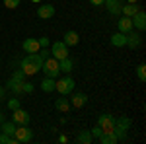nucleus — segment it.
I'll use <instances>...</instances> for the list:
<instances>
[{
	"label": "nucleus",
	"instance_id": "nucleus-1",
	"mask_svg": "<svg viewBox=\"0 0 146 144\" xmlns=\"http://www.w3.org/2000/svg\"><path fill=\"white\" fill-rule=\"evenodd\" d=\"M43 60H45V58L39 55V51H37V53H27V55L23 56V60L20 62V68H22V72L25 76H33V74H37V72L41 70Z\"/></svg>",
	"mask_w": 146,
	"mask_h": 144
},
{
	"label": "nucleus",
	"instance_id": "nucleus-2",
	"mask_svg": "<svg viewBox=\"0 0 146 144\" xmlns=\"http://www.w3.org/2000/svg\"><path fill=\"white\" fill-rule=\"evenodd\" d=\"M131 127H133V121H131L129 117H125V115H121L119 119H115L113 133H115V136H117V140H125L127 134H129V131H131Z\"/></svg>",
	"mask_w": 146,
	"mask_h": 144
},
{
	"label": "nucleus",
	"instance_id": "nucleus-3",
	"mask_svg": "<svg viewBox=\"0 0 146 144\" xmlns=\"http://www.w3.org/2000/svg\"><path fill=\"white\" fill-rule=\"evenodd\" d=\"M74 80H72V76H64V78H58L56 80V86L55 90L60 94V96H68V94H72L74 92Z\"/></svg>",
	"mask_w": 146,
	"mask_h": 144
},
{
	"label": "nucleus",
	"instance_id": "nucleus-4",
	"mask_svg": "<svg viewBox=\"0 0 146 144\" xmlns=\"http://www.w3.org/2000/svg\"><path fill=\"white\" fill-rule=\"evenodd\" d=\"M41 70L45 72V76L56 78V76H58V72H60V68H58V60H56V58H53V56H47L45 60H43Z\"/></svg>",
	"mask_w": 146,
	"mask_h": 144
},
{
	"label": "nucleus",
	"instance_id": "nucleus-5",
	"mask_svg": "<svg viewBox=\"0 0 146 144\" xmlns=\"http://www.w3.org/2000/svg\"><path fill=\"white\" fill-rule=\"evenodd\" d=\"M51 49V56L53 58H56V60H62V58H66L68 56V47L64 45V41H55V43L49 45Z\"/></svg>",
	"mask_w": 146,
	"mask_h": 144
},
{
	"label": "nucleus",
	"instance_id": "nucleus-6",
	"mask_svg": "<svg viewBox=\"0 0 146 144\" xmlns=\"http://www.w3.org/2000/svg\"><path fill=\"white\" fill-rule=\"evenodd\" d=\"M14 136H16L18 144L29 142V140L33 138V131H31L27 125H20V127H16V131H14Z\"/></svg>",
	"mask_w": 146,
	"mask_h": 144
},
{
	"label": "nucleus",
	"instance_id": "nucleus-7",
	"mask_svg": "<svg viewBox=\"0 0 146 144\" xmlns=\"http://www.w3.org/2000/svg\"><path fill=\"white\" fill-rule=\"evenodd\" d=\"M98 125L101 127L103 133H109V131H113V127H115V117L109 115V113H103V115H100V119H98Z\"/></svg>",
	"mask_w": 146,
	"mask_h": 144
},
{
	"label": "nucleus",
	"instance_id": "nucleus-8",
	"mask_svg": "<svg viewBox=\"0 0 146 144\" xmlns=\"http://www.w3.org/2000/svg\"><path fill=\"white\" fill-rule=\"evenodd\" d=\"M12 121L16 125H29V113L23 111L22 107H18V109L12 111Z\"/></svg>",
	"mask_w": 146,
	"mask_h": 144
},
{
	"label": "nucleus",
	"instance_id": "nucleus-9",
	"mask_svg": "<svg viewBox=\"0 0 146 144\" xmlns=\"http://www.w3.org/2000/svg\"><path fill=\"white\" fill-rule=\"evenodd\" d=\"M68 101H70V107L80 109V107H84L88 103V96L82 94V92H72V100H68Z\"/></svg>",
	"mask_w": 146,
	"mask_h": 144
},
{
	"label": "nucleus",
	"instance_id": "nucleus-10",
	"mask_svg": "<svg viewBox=\"0 0 146 144\" xmlns=\"http://www.w3.org/2000/svg\"><path fill=\"white\" fill-rule=\"evenodd\" d=\"M53 16H55V6L53 4H41L37 8V18H41V20H51Z\"/></svg>",
	"mask_w": 146,
	"mask_h": 144
},
{
	"label": "nucleus",
	"instance_id": "nucleus-11",
	"mask_svg": "<svg viewBox=\"0 0 146 144\" xmlns=\"http://www.w3.org/2000/svg\"><path fill=\"white\" fill-rule=\"evenodd\" d=\"M131 20H133V27H136L138 31H144L146 29V14L142 10H138Z\"/></svg>",
	"mask_w": 146,
	"mask_h": 144
},
{
	"label": "nucleus",
	"instance_id": "nucleus-12",
	"mask_svg": "<svg viewBox=\"0 0 146 144\" xmlns=\"http://www.w3.org/2000/svg\"><path fill=\"white\" fill-rule=\"evenodd\" d=\"M22 49L25 53H37V51L41 49V45H39V41H37L35 37H27V39H23Z\"/></svg>",
	"mask_w": 146,
	"mask_h": 144
},
{
	"label": "nucleus",
	"instance_id": "nucleus-13",
	"mask_svg": "<svg viewBox=\"0 0 146 144\" xmlns=\"http://www.w3.org/2000/svg\"><path fill=\"white\" fill-rule=\"evenodd\" d=\"M103 6L107 8L109 14H113V16H121V6H123L121 0H103Z\"/></svg>",
	"mask_w": 146,
	"mask_h": 144
},
{
	"label": "nucleus",
	"instance_id": "nucleus-14",
	"mask_svg": "<svg viewBox=\"0 0 146 144\" xmlns=\"http://www.w3.org/2000/svg\"><path fill=\"white\" fill-rule=\"evenodd\" d=\"M117 27H119V31H121V33H129L131 29H135V27H133V20H131V18H127V16H119Z\"/></svg>",
	"mask_w": 146,
	"mask_h": 144
},
{
	"label": "nucleus",
	"instance_id": "nucleus-15",
	"mask_svg": "<svg viewBox=\"0 0 146 144\" xmlns=\"http://www.w3.org/2000/svg\"><path fill=\"white\" fill-rule=\"evenodd\" d=\"M140 43H142V37H140V33H135L133 29L127 33V45L131 47V49H138L140 47Z\"/></svg>",
	"mask_w": 146,
	"mask_h": 144
},
{
	"label": "nucleus",
	"instance_id": "nucleus-16",
	"mask_svg": "<svg viewBox=\"0 0 146 144\" xmlns=\"http://www.w3.org/2000/svg\"><path fill=\"white\" fill-rule=\"evenodd\" d=\"M8 90H10L12 94H16V96L23 94V80H16V78H10V80H8Z\"/></svg>",
	"mask_w": 146,
	"mask_h": 144
},
{
	"label": "nucleus",
	"instance_id": "nucleus-17",
	"mask_svg": "<svg viewBox=\"0 0 146 144\" xmlns=\"http://www.w3.org/2000/svg\"><path fill=\"white\" fill-rule=\"evenodd\" d=\"M140 10V6L138 4H125V6H121V16H127V18H133L136 12Z\"/></svg>",
	"mask_w": 146,
	"mask_h": 144
},
{
	"label": "nucleus",
	"instance_id": "nucleus-18",
	"mask_svg": "<svg viewBox=\"0 0 146 144\" xmlns=\"http://www.w3.org/2000/svg\"><path fill=\"white\" fill-rule=\"evenodd\" d=\"M64 45L66 47H74V45H78V41H80V35L76 33V31H66L64 33Z\"/></svg>",
	"mask_w": 146,
	"mask_h": 144
},
{
	"label": "nucleus",
	"instance_id": "nucleus-19",
	"mask_svg": "<svg viewBox=\"0 0 146 144\" xmlns=\"http://www.w3.org/2000/svg\"><path fill=\"white\" fill-rule=\"evenodd\" d=\"M111 45L113 47H125L127 45V33H121V31L113 33L111 35Z\"/></svg>",
	"mask_w": 146,
	"mask_h": 144
},
{
	"label": "nucleus",
	"instance_id": "nucleus-20",
	"mask_svg": "<svg viewBox=\"0 0 146 144\" xmlns=\"http://www.w3.org/2000/svg\"><path fill=\"white\" fill-rule=\"evenodd\" d=\"M55 86H56V78H49V76H45V80L41 82V90H43L45 94H51V92H55Z\"/></svg>",
	"mask_w": 146,
	"mask_h": 144
},
{
	"label": "nucleus",
	"instance_id": "nucleus-21",
	"mask_svg": "<svg viewBox=\"0 0 146 144\" xmlns=\"http://www.w3.org/2000/svg\"><path fill=\"white\" fill-rule=\"evenodd\" d=\"M101 144H117L119 140H117V136H115V133L113 131H109V133H101L100 138H98Z\"/></svg>",
	"mask_w": 146,
	"mask_h": 144
},
{
	"label": "nucleus",
	"instance_id": "nucleus-22",
	"mask_svg": "<svg viewBox=\"0 0 146 144\" xmlns=\"http://www.w3.org/2000/svg\"><path fill=\"white\" fill-rule=\"evenodd\" d=\"M55 107H56V111H60V113H66V111L70 109V101L66 100V96L55 100Z\"/></svg>",
	"mask_w": 146,
	"mask_h": 144
},
{
	"label": "nucleus",
	"instance_id": "nucleus-23",
	"mask_svg": "<svg viewBox=\"0 0 146 144\" xmlns=\"http://www.w3.org/2000/svg\"><path fill=\"white\" fill-rule=\"evenodd\" d=\"M92 140H94V136H92L90 131H80L78 136H76V142H80V144H90Z\"/></svg>",
	"mask_w": 146,
	"mask_h": 144
},
{
	"label": "nucleus",
	"instance_id": "nucleus-24",
	"mask_svg": "<svg viewBox=\"0 0 146 144\" xmlns=\"http://www.w3.org/2000/svg\"><path fill=\"white\" fill-rule=\"evenodd\" d=\"M72 66H74V64H72V60H70V58H62V60H58V68H60V72H64V74H70V72H72Z\"/></svg>",
	"mask_w": 146,
	"mask_h": 144
},
{
	"label": "nucleus",
	"instance_id": "nucleus-25",
	"mask_svg": "<svg viewBox=\"0 0 146 144\" xmlns=\"http://www.w3.org/2000/svg\"><path fill=\"white\" fill-rule=\"evenodd\" d=\"M16 127H18V125H16L14 121H4L2 125H0V129H2V133H4V134H14Z\"/></svg>",
	"mask_w": 146,
	"mask_h": 144
},
{
	"label": "nucleus",
	"instance_id": "nucleus-26",
	"mask_svg": "<svg viewBox=\"0 0 146 144\" xmlns=\"http://www.w3.org/2000/svg\"><path fill=\"white\" fill-rule=\"evenodd\" d=\"M136 76H138L140 82L146 80V64H138V66H136Z\"/></svg>",
	"mask_w": 146,
	"mask_h": 144
},
{
	"label": "nucleus",
	"instance_id": "nucleus-27",
	"mask_svg": "<svg viewBox=\"0 0 146 144\" xmlns=\"http://www.w3.org/2000/svg\"><path fill=\"white\" fill-rule=\"evenodd\" d=\"M18 107H22V105H20V100H18V98H12V100H8V109H10V111L18 109Z\"/></svg>",
	"mask_w": 146,
	"mask_h": 144
},
{
	"label": "nucleus",
	"instance_id": "nucleus-28",
	"mask_svg": "<svg viewBox=\"0 0 146 144\" xmlns=\"http://www.w3.org/2000/svg\"><path fill=\"white\" fill-rule=\"evenodd\" d=\"M4 6L10 8V10H16L20 6V0H4Z\"/></svg>",
	"mask_w": 146,
	"mask_h": 144
},
{
	"label": "nucleus",
	"instance_id": "nucleus-29",
	"mask_svg": "<svg viewBox=\"0 0 146 144\" xmlns=\"http://www.w3.org/2000/svg\"><path fill=\"white\" fill-rule=\"evenodd\" d=\"M90 133H92V136H94V138H100V134L103 133V131H101V127H100V125H96L94 129H90Z\"/></svg>",
	"mask_w": 146,
	"mask_h": 144
},
{
	"label": "nucleus",
	"instance_id": "nucleus-30",
	"mask_svg": "<svg viewBox=\"0 0 146 144\" xmlns=\"http://www.w3.org/2000/svg\"><path fill=\"white\" fill-rule=\"evenodd\" d=\"M33 90H35L33 84H29V82L23 80V92H25V94H33Z\"/></svg>",
	"mask_w": 146,
	"mask_h": 144
},
{
	"label": "nucleus",
	"instance_id": "nucleus-31",
	"mask_svg": "<svg viewBox=\"0 0 146 144\" xmlns=\"http://www.w3.org/2000/svg\"><path fill=\"white\" fill-rule=\"evenodd\" d=\"M12 78H16V80H25V74H23L22 68H20V70H16V72L12 74Z\"/></svg>",
	"mask_w": 146,
	"mask_h": 144
},
{
	"label": "nucleus",
	"instance_id": "nucleus-32",
	"mask_svg": "<svg viewBox=\"0 0 146 144\" xmlns=\"http://www.w3.org/2000/svg\"><path fill=\"white\" fill-rule=\"evenodd\" d=\"M37 41H39L41 47H49V45H51V39H49V37H41V39H37Z\"/></svg>",
	"mask_w": 146,
	"mask_h": 144
},
{
	"label": "nucleus",
	"instance_id": "nucleus-33",
	"mask_svg": "<svg viewBox=\"0 0 146 144\" xmlns=\"http://www.w3.org/2000/svg\"><path fill=\"white\" fill-rule=\"evenodd\" d=\"M90 4H94V6H103V0H88Z\"/></svg>",
	"mask_w": 146,
	"mask_h": 144
},
{
	"label": "nucleus",
	"instance_id": "nucleus-34",
	"mask_svg": "<svg viewBox=\"0 0 146 144\" xmlns=\"http://www.w3.org/2000/svg\"><path fill=\"white\" fill-rule=\"evenodd\" d=\"M58 142H60V144H66V142H68V138L64 136V134H62V136H58Z\"/></svg>",
	"mask_w": 146,
	"mask_h": 144
},
{
	"label": "nucleus",
	"instance_id": "nucleus-35",
	"mask_svg": "<svg viewBox=\"0 0 146 144\" xmlns=\"http://www.w3.org/2000/svg\"><path fill=\"white\" fill-rule=\"evenodd\" d=\"M4 123V113H0V125Z\"/></svg>",
	"mask_w": 146,
	"mask_h": 144
},
{
	"label": "nucleus",
	"instance_id": "nucleus-36",
	"mask_svg": "<svg viewBox=\"0 0 146 144\" xmlns=\"http://www.w3.org/2000/svg\"><path fill=\"white\" fill-rule=\"evenodd\" d=\"M129 4H138V0H127Z\"/></svg>",
	"mask_w": 146,
	"mask_h": 144
},
{
	"label": "nucleus",
	"instance_id": "nucleus-37",
	"mask_svg": "<svg viewBox=\"0 0 146 144\" xmlns=\"http://www.w3.org/2000/svg\"><path fill=\"white\" fill-rule=\"evenodd\" d=\"M2 96H4V88L0 86V100H2Z\"/></svg>",
	"mask_w": 146,
	"mask_h": 144
},
{
	"label": "nucleus",
	"instance_id": "nucleus-38",
	"mask_svg": "<svg viewBox=\"0 0 146 144\" xmlns=\"http://www.w3.org/2000/svg\"><path fill=\"white\" fill-rule=\"evenodd\" d=\"M31 2H35V4H41V0H31Z\"/></svg>",
	"mask_w": 146,
	"mask_h": 144
},
{
	"label": "nucleus",
	"instance_id": "nucleus-39",
	"mask_svg": "<svg viewBox=\"0 0 146 144\" xmlns=\"http://www.w3.org/2000/svg\"><path fill=\"white\" fill-rule=\"evenodd\" d=\"M0 134H2V129H0Z\"/></svg>",
	"mask_w": 146,
	"mask_h": 144
}]
</instances>
